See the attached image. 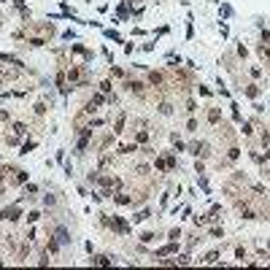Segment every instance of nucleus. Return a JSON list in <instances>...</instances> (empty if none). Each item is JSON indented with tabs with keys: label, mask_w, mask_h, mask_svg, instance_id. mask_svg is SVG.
<instances>
[{
	"label": "nucleus",
	"mask_w": 270,
	"mask_h": 270,
	"mask_svg": "<svg viewBox=\"0 0 270 270\" xmlns=\"http://www.w3.org/2000/svg\"><path fill=\"white\" fill-rule=\"evenodd\" d=\"M57 240H60V243H68V240H70V238H68V230H65V227L57 230Z\"/></svg>",
	"instance_id": "1"
},
{
	"label": "nucleus",
	"mask_w": 270,
	"mask_h": 270,
	"mask_svg": "<svg viewBox=\"0 0 270 270\" xmlns=\"http://www.w3.org/2000/svg\"><path fill=\"white\" fill-rule=\"evenodd\" d=\"M127 87H130V89H132V92H141V87H143V84H138V81H130Z\"/></svg>",
	"instance_id": "2"
},
{
	"label": "nucleus",
	"mask_w": 270,
	"mask_h": 270,
	"mask_svg": "<svg viewBox=\"0 0 270 270\" xmlns=\"http://www.w3.org/2000/svg\"><path fill=\"white\" fill-rule=\"evenodd\" d=\"M216 259H219V254H216V251H211V254L205 256V262H216Z\"/></svg>",
	"instance_id": "3"
},
{
	"label": "nucleus",
	"mask_w": 270,
	"mask_h": 270,
	"mask_svg": "<svg viewBox=\"0 0 270 270\" xmlns=\"http://www.w3.org/2000/svg\"><path fill=\"white\" fill-rule=\"evenodd\" d=\"M94 265H108V256H94Z\"/></svg>",
	"instance_id": "4"
},
{
	"label": "nucleus",
	"mask_w": 270,
	"mask_h": 270,
	"mask_svg": "<svg viewBox=\"0 0 270 270\" xmlns=\"http://www.w3.org/2000/svg\"><path fill=\"white\" fill-rule=\"evenodd\" d=\"M148 78H151V84H159V81H162V76H159V73H151Z\"/></svg>",
	"instance_id": "5"
}]
</instances>
